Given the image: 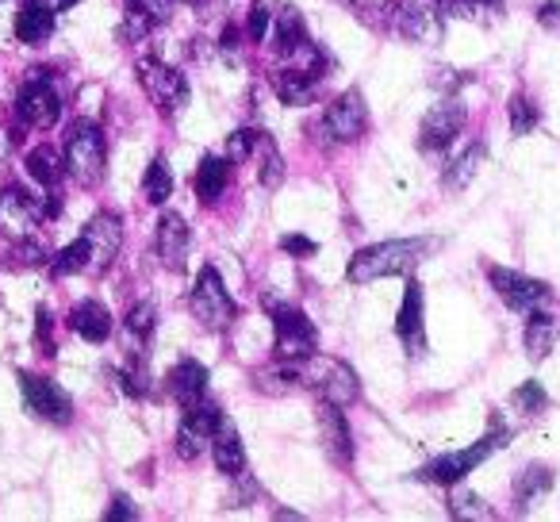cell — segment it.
Wrapping results in <instances>:
<instances>
[{"label":"cell","instance_id":"6da1fadb","mask_svg":"<svg viewBox=\"0 0 560 522\" xmlns=\"http://www.w3.org/2000/svg\"><path fill=\"white\" fill-rule=\"evenodd\" d=\"M442 246V239H388V242H373V246L358 250L350 257V277L353 285H369V281H381V277H407L415 266H422L434 250Z\"/></svg>","mask_w":560,"mask_h":522},{"label":"cell","instance_id":"7a4b0ae2","mask_svg":"<svg viewBox=\"0 0 560 522\" xmlns=\"http://www.w3.org/2000/svg\"><path fill=\"white\" fill-rule=\"evenodd\" d=\"M511 438H514V430L503 422V415L491 411L483 438H476V442L465 445V450L438 453L434 461H427V465H422L419 473H415V480L438 484V488H453V484H460L468 473H476V468H480L488 457H495L499 450H506V445H511Z\"/></svg>","mask_w":560,"mask_h":522},{"label":"cell","instance_id":"3957f363","mask_svg":"<svg viewBox=\"0 0 560 522\" xmlns=\"http://www.w3.org/2000/svg\"><path fill=\"white\" fill-rule=\"evenodd\" d=\"M12 112L24 127H35V131H50V127L62 119L66 112V93H62V73L58 70H32L20 85L16 101H12Z\"/></svg>","mask_w":560,"mask_h":522},{"label":"cell","instance_id":"277c9868","mask_svg":"<svg viewBox=\"0 0 560 522\" xmlns=\"http://www.w3.org/2000/svg\"><path fill=\"white\" fill-rule=\"evenodd\" d=\"M376 32L399 35V39L419 43V47H434V43H442L445 16L422 0H381L376 4Z\"/></svg>","mask_w":560,"mask_h":522},{"label":"cell","instance_id":"5b68a950","mask_svg":"<svg viewBox=\"0 0 560 522\" xmlns=\"http://www.w3.org/2000/svg\"><path fill=\"white\" fill-rule=\"evenodd\" d=\"M265 315L272 320V335H277V361H307L319 353V330L300 312L296 304L280 297H261Z\"/></svg>","mask_w":560,"mask_h":522},{"label":"cell","instance_id":"8992f818","mask_svg":"<svg viewBox=\"0 0 560 522\" xmlns=\"http://www.w3.org/2000/svg\"><path fill=\"white\" fill-rule=\"evenodd\" d=\"M66 173H70L78 185L93 188L104 181L108 170V139H104L101 124L96 119H78V124L66 131Z\"/></svg>","mask_w":560,"mask_h":522},{"label":"cell","instance_id":"52a82bcc","mask_svg":"<svg viewBox=\"0 0 560 522\" xmlns=\"http://www.w3.org/2000/svg\"><path fill=\"white\" fill-rule=\"evenodd\" d=\"M188 312H192V320L200 323L203 330H211V335H223V330H231L234 323H238V304H234V297L226 292L215 266H203L200 274H196Z\"/></svg>","mask_w":560,"mask_h":522},{"label":"cell","instance_id":"ba28073f","mask_svg":"<svg viewBox=\"0 0 560 522\" xmlns=\"http://www.w3.org/2000/svg\"><path fill=\"white\" fill-rule=\"evenodd\" d=\"M369 131V108L365 96L358 89H346L342 96L323 108V116L315 119V139L327 142V147H350V142H361Z\"/></svg>","mask_w":560,"mask_h":522},{"label":"cell","instance_id":"9c48e42d","mask_svg":"<svg viewBox=\"0 0 560 522\" xmlns=\"http://www.w3.org/2000/svg\"><path fill=\"white\" fill-rule=\"evenodd\" d=\"M483 274H488L491 292L518 315H529L537 308H552V300H557L552 285L541 281V277L518 274V269H506V266H483Z\"/></svg>","mask_w":560,"mask_h":522},{"label":"cell","instance_id":"30bf717a","mask_svg":"<svg viewBox=\"0 0 560 522\" xmlns=\"http://www.w3.org/2000/svg\"><path fill=\"white\" fill-rule=\"evenodd\" d=\"M468 124V108L460 93H442V101L422 116L419 124V150L422 154H445L457 142V135Z\"/></svg>","mask_w":560,"mask_h":522},{"label":"cell","instance_id":"8fae6325","mask_svg":"<svg viewBox=\"0 0 560 522\" xmlns=\"http://www.w3.org/2000/svg\"><path fill=\"white\" fill-rule=\"evenodd\" d=\"M304 384H312L319 392V399H330L338 407H350L361 399V376L350 361H338V358H307L304 361Z\"/></svg>","mask_w":560,"mask_h":522},{"label":"cell","instance_id":"7c38bea8","mask_svg":"<svg viewBox=\"0 0 560 522\" xmlns=\"http://www.w3.org/2000/svg\"><path fill=\"white\" fill-rule=\"evenodd\" d=\"M20 396H24V407L43 422H55V427H70L73 422V399L62 384H55L50 376L27 373L20 369Z\"/></svg>","mask_w":560,"mask_h":522},{"label":"cell","instance_id":"4fadbf2b","mask_svg":"<svg viewBox=\"0 0 560 522\" xmlns=\"http://www.w3.org/2000/svg\"><path fill=\"white\" fill-rule=\"evenodd\" d=\"M139 81H142V89L150 93V101L158 104V112H162V116H177V112H185L188 81H185V73H180V70L158 62V58H142V62H139Z\"/></svg>","mask_w":560,"mask_h":522},{"label":"cell","instance_id":"5bb4252c","mask_svg":"<svg viewBox=\"0 0 560 522\" xmlns=\"http://www.w3.org/2000/svg\"><path fill=\"white\" fill-rule=\"evenodd\" d=\"M43 219H47V208H43L39 196H32L27 188L9 185L0 193V234L9 242L32 239V231Z\"/></svg>","mask_w":560,"mask_h":522},{"label":"cell","instance_id":"9a60e30c","mask_svg":"<svg viewBox=\"0 0 560 522\" xmlns=\"http://www.w3.org/2000/svg\"><path fill=\"white\" fill-rule=\"evenodd\" d=\"M226 422V415L219 411L215 404H196V407H185V415H180V427H177V453L180 461H196L200 453L211 450V438H215V430Z\"/></svg>","mask_w":560,"mask_h":522},{"label":"cell","instance_id":"2e32d148","mask_svg":"<svg viewBox=\"0 0 560 522\" xmlns=\"http://www.w3.org/2000/svg\"><path fill=\"white\" fill-rule=\"evenodd\" d=\"M396 335L404 343L407 358L419 361L427 353V312H422V285L415 277H407V289H404V304H399L396 315Z\"/></svg>","mask_w":560,"mask_h":522},{"label":"cell","instance_id":"e0dca14e","mask_svg":"<svg viewBox=\"0 0 560 522\" xmlns=\"http://www.w3.org/2000/svg\"><path fill=\"white\" fill-rule=\"evenodd\" d=\"M81 234H85L89 250H93V266H89V277L108 274L112 262H116V254H119V246H124V223H119V216H112V211H96Z\"/></svg>","mask_w":560,"mask_h":522},{"label":"cell","instance_id":"ac0fdd59","mask_svg":"<svg viewBox=\"0 0 560 522\" xmlns=\"http://www.w3.org/2000/svg\"><path fill=\"white\" fill-rule=\"evenodd\" d=\"M312 35H307V24L292 4H284L280 12H272V50H277L284 62H296L312 50Z\"/></svg>","mask_w":560,"mask_h":522},{"label":"cell","instance_id":"d6986e66","mask_svg":"<svg viewBox=\"0 0 560 522\" xmlns=\"http://www.w3.org/2000/svg\"><path fill=\"white\" fill-rule=\"evenodd\" d=\"M154 246H158V257H162L165 269H185V257H188V246H192V231H188V219L180 211H165L158 219V234H154Z\"/></svg>","mask_w":560,"mask_h":522},{"label":"cell","instance_id":"ffe728a7","mask_svg":"<svg viewBox=\"0 0 560 522\" xmlns=\"http://www.w3.org/2000/svg\"><path fill=\"white\" fill-rule=\"evenodd\" d=\"M552 484H557V473H552V465H545V461H529L526 468H518V473H514V484H511L514 514L534 511V507L552 491Z\"/></svg>","mask_w":560,"mask_h":522},{"label":"cell","instance_id":"44dd1931","mask_svg":"<svg viewBox=\"0 0 560 522\" xmlns=\"http://www.w3.org/2000/svg\"><path fill=\"white\" fill-rule=\"evenodd\" d=\"M319 434L327 453L335 457V465L350 468L353 465V430L346 422V411L330 399H319Z\"/></svg>","mask_w":560,"mask_h":522},{"label":"cell","instance_id":"7402d4cb","mask_svg":"<svg viewBox=\"0 0 560 522\" xmlns=\"http://www.w3.org/2000/svg\"><path fill=\"white\" fill-rule=\"evenodd\" d=\"M269 85L284 108H304V104H312L315 96H319L323 78L300 70V66H280V70L269 73Z\"/></svg>","mask_w":560,"mask_h":522},{"label":"cell","instance_id":"603a6c76","mask_svg":"<svg viewBox=\"0 0 560 522\" xmlns=\"http://www.w3.org/2000/svg\"><path fill=\"white\" fill-rule=\"evenodd\" d=\"M177 0H127L124 4V39H147L150 32H158L162 24L173 20Z\"/></svg>","mask_w":560,"mask_h":522},{"label":"cell","instance_id":"cb8c5ba5","mask_svg":"<svg viewBox=\"0 0 560 522\" xmlns=\"http://www.w3.org/2000/svg\"><path fill=\"white\" fill-rule=\"evenodd\" d=\"M165 392L177 399L180 411L203 404V399H208V369H203L196 358L177 361V366L170 369V376H165Z\"/></svg>","mask_w":560,"mask_h":522},{"label":"cell","instance_id":"d4e9b609","mask_svg":"<svg viewBox=\"0 0 560 522\" xmlns=\"http://www.w3.org/2000/svg\"><path fill=\"white\" fill-rule=\"evenodd\" d=\"M560 343V315L549 312V308H537V312L526 315V327H522V346H526V358L545 361Z\"/></svg>","mask_w":560,"mask_h":522},{"label":"cell","instance_id":"484cf974","mask_svg":"<svg viewBox=\"0 0 560 522\" xmlns=\"http://www.w3.org/2000/svg\"><path fill=\"white\" fill-rule=\"evenodd\" d=\"M55 4L50 0H24L20 4V16H16V39L24 43V47H43V43L55 35Z\"/></svg>","mask_w":560,"mask_h":522},{"label":"cell","instance_id":"4316f807","mask_svg":"<svg viewBox=\"0 0 560 522\" xmlns=\"http://www.w3.org/2000/svg\"><path fill=\"white\" fill-rule=\"evenodd\" d=\"M70 327H73V335H81L85 343L101 346L112 338V327H116V323H112V312L101 304V300H81V304L70 312Z\"/></svg>","mask_w":560,"mask_h":522},{"label":"cell","instance_id":"83f0119b","mask_svg":"<svg viewBox=\"0 0 560 522\" xmlns=\"http://www.w3.org/2000/svg\"><path fill=\"white\" fill-rule=\"evenodd\" d=\"M231 173H234V162L226 154H203L200 170H196V181H192L200 204H215L219 196L231 188Z\"/></svg>","mask_w":560,"mask_h":522},{"label":"cell","instance_id":"f1b7e54d","mask_svg":"<svg viewBox=\"0 0 560 522\" xmlns=\"http://www.w3.org/2000/svg\"><path fill=\"white\" fill-rule=\"evenodd\" d=\"M211 461H215L219 473L231 476V480L238 473H246V450H242V438L231 419H226L223 427L215 430V438H211Z\"/></svg>","mask_w":560,"mask_h":522},{"label":"cell","instance_id":"f546056e","mask_svg":"<svg viewBox=\"0 0 560 522\" xmlns=\"http://www.w3.org/2000/svg\"><path fill=\"white\" fill-rule=\"evenodd\" d=\"M24 170L43 193H58V188H62V177H66V158H58L55 147H35V150H27Z\"/></svg>","mask_w":560,"mask_h":522},{"label":"cell","instance_id":"4dcf8cb0","mask_svg":"<svg viewBox=\"0 0 560 522\" xmlns=\"http://www.w3.org/2000/svg\"><path fill=\"white\" fill-rule=\"evenodd\" d=\"M434 9L468 24H499L506 16V0H434Z\"/></svg>","mask_w":560,"mask_h":522},{"label":"cell","instance_id":"1f68e13d","mask_svg":"<svg viewBox=\"0 0 560 522\" xmlns=\"http://www.w3.org/2000/svg\"><path fill=\"white\" fill-rule=\"evenodd\" d=\"M483 162H488V147H483L480 139L468 142V147L460 150V154L453 158V162L442 170V185L450 188V193H460V188H468V181H472L476 173H480Z\"/></svg>","mask_w":560,"mask_h":522},{"label":"cell","instance_id":"d6a6232c","mask_svg":"<svg viewBox=\"0 0 560 522\" xmlns=\"http://www.w3.org/2000/svg\"><path fill=\"white\" fill-rule=\"evenodd\" d=\"M506 119H511V135L514 139H526L541 127V108L526 89H514L511 101H506Z\"/></svg>","mask_w":560,"mask_h":522},{"label":"cell","instance_id":"836d02e7","mask_svg":"<svg viewBox=\"0 0 560 522\" xmlns=\"http://www.w3.org/2000/svg\"><path fill=\"white\" fill-rule=\"evenodd\" d=\"M93 266V250H89V239L78 234L70 246H62L55 257H50V277H73V274H89Z\"/></svg>","mask_w":560,"mask_h":522},{"label":"cell","instance_id":"e575fe53","mask_svg":"<svg viewBox=\"0 0 560 522\" xmlns=\"http://www.w3.org/2000/svg\"><path fill=\"white\" fill-rule=\"evenodd\" d=\"M142 196H147L150 204H165L173 196V173H170V165H165V154L150 158L147 173H142Z\"/></svg>","mask_w":560,"mask_h":522},{"label":"cell","instance_id":"d590c367","mask_svg":"<svg viewBox=\"0 0 560 522\" xmlns=\"http://www.w3.org/2000/svg\"><path fill=\"white\" fill-rule=\"evenodd\" d=\"M549 392H545V384L541 381H522L518 388L511 392V407L518 415H526V419H537V415H545L549 411Z\"/></svg>","mask_w":560,"mask_h":522},{"label":"cell","instance_id":"8d00e7d4","mask_svg":"<svg viewBox=\"0 0 560 522\" xmlns=\"http://www.w3.org/2000/svg\"><path fill=\"white\" fill-rule=\"evenodd\" d=\"M154 327H158V308L150 304V300L135 304L131 312H127V320H124V330H127V338H131L135 346H147L150 335H154Z\"/></svg>","mask_w":560,"mask_h":522},{"label":"cell","instance_id":"74e56055","mask_svg":"<svg viewBox=\"0 0 560 522\" xmlns=\"http://www.w3.org/2000/svg\"><path fill=\"white\" fill-rule=\"evenodd\" d=\"M265 139H269V135H265V131H257V127H238V131H234L231 139H226V158H231L234 165L249 162V158H257V154H261Z\"/></svg>","mask_w":560,"mask_h":522},{"label":"cell","instance_id":"f35d334b","mask_svg":"<svg viewBox=\"0 0 560 522\" xmlns=\"http://www.w3.org/2000/svg\"><path fill=\"white\" fill-rule=\"evenodd\" d=\"M450 514L453 519H495V511H491L476 491L457 488V484H453V491H450Z\"/></svg>","mask_w":560,"mask_h":522},{"label":"cell","instance_id":"ab89813d","mask_svg":"<svg viewBox=\"0 0 560 522\" xmlns=\"http://www.w3.org/2000/svg\"><path fill=\"white\" fill-rule=\"evenodd\" d=\"M261 173H257V181H261V188H280L284 185V158H280V150L272 147V139H265V147H261Z\"/></svg>","mask_w":560,"mask_h":522},{"label":"cell","instance_id":"60d3db41","mask_svg":"<svg viewBox=\"0 0 560 522\" xmlns=\"http://www.w3.org/2000/svg\"><path fill=\"white\" fill-rule=\"evenodd\" d=\"M269 24H272V9L265 4V0H254V4H249V16H246V39L249 43H265Z\"/></svg>","mask_w":560,"mask_h":522},{"label":"cell","instance_id":"b9f144b4","mask_svg":"<svg viewBox=\"0 0 560 522\" xmlns=\"http://www.w3.org/2000/svg\"><path fill=\"white\" fill-rule=\"evenodd\" d=\"M476 73L468 70H434V78H430V85L442 89V93H460L465 85H472Z\"/></svg>","mask_w":560,"mask_h":522},{"label":"cell","instance_id":"7bdbcfd3","mask_svg":"<svg viewBox=\"0 0 560 522\" xmlns=\"http://www.w3.org/2000/svg\"><path fill=\"white\" fill-rule=\"evenodd\" d=\"M50 330H55V320H50V312L47 308H39L35 312V343H39V353L43 358H55V338H50Z\"/></svg>","mask_w":560,"mask_h":522},{"label":"cell","instance_id":"ee69618b","mask_svg":"<svg viewBox=\"0 0 560 522\" xmlns=\"http://www.w3.org/2000/svg\"><path fill=\"white\" fill-rule=\"evenodd\" d=\"M280 250L292 257H312V254H319V242L307 239V234H284V239H280Z\"/></svg>","mask_w":560,"mask_h":522},{"label":"cell","instance_id":"f6af8a7d","mask_svg":"<svg viewBox=\"0 0 560 522\" xmlns=\"http://www.w3.org/2000/svg\"><path fill=\"white\" fill-rule=\"evenodd\" d=\"M534 20L549 35H560V0H541V4L534 9Z\"/></svg>","mask_w":560,"mask_h":522},{"label":"cell","instance_id":"bcb514c9","mask_svg":"<svg viewBox=\"0 0 560 522\" xmlns=\"http://www.w3.org/2000/svg\"><path fill=\"white\" fill-rule=\"evenodd\" d=\"M104 519H139V511L131 507V499L116 491V496H112V507L104 511Z\"/></svg>","mask_w":560,"mask_h":522},{"label":"cell","instance_id":"7dc6e473","mask_svg":"<svg viewBox=\"0 0 560 522\" xmlns=\"http://www.w3.org/2000/svg\"><path fill=\"white\" fill-rule=\"evenodd\" d=\"M238 43H242V32L234 24H226L223 27V35H219V50H223L226 58H234V50H238Z\"/></svg>","mask_w":560,"mask_h":522},{"label":"cell","instance_id":"c3c4849f","mask_svg":"<svg viewBox=\"0 0 560 522\" xmlns=\"http://www.w3.org/2000/svg\"><path fill=\"white\" fill-rule=\"evenodd\" d=\"M50 4H55V9H58V12H70V9H73V4H81V0H50Z\"/></svg>","mask_w":560,"mask_h":522},{"label":"cell","instance_id":"681fc988","mask_svg":"<svg viewBox=\"0 0 560 522\" xmlns=\"http://www.w3.org/2000/svg\"><path fill=\"white\" fill-rule=\"evenodd\" d=\"M4 154H9V135L0 131V162H4Z\"/></svg>","mask_w":560,"mask_h":522}]
</instances>
